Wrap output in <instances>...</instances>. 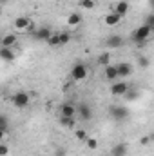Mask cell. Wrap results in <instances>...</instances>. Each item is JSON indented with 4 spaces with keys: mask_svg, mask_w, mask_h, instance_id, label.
I'll use <instances>...</instances> for the list:
<instances>
[{
    "mask_svg": "<svg viewBox=\"0 0 154 156\" xmlns=\"http://www.w3.org/2000/svg\"><path fill=\"white\" fill-rule=\"evenodd\" d=\"M152 35V27L151 26H147V24H143V26H140L138 29H134L132 31V40L138 44V45H143L145 44V40L149 38Z\"/></svg>",
    "mask_w": 154,
    "mask_h": 156,
    "instance_id": "6da1fadb",
    "label": "cell"
},
{
    "mask_svg": "<svg viewBox=\"0 0 154 156\" xmlns=\"http://www.w3.org/2000/svg\"><path fill=\"white\" fill-rule=\"evenodd\" d=\"M87 75H89V69H87V66H85L83 62H76V64L73 66V69H71V78H73L75 82L85 80Z\"/></svg>",
    "mask_w": 154,
    "mask_h": 156,
    "instance_id": "7a4b0ae2",
    "label": "cell"
},
{
    "mask_svg": "<svg viewBox=\"0 0 154 156\" xmlns=\"http://www.w3.org/2000/svg\"><path fill=\"white\" fill-rule=\"evenodd\" d=\"M11 102H13V105H15L16 109H24V107H27V105H29V93L18 91V93H15V94H13Z\"/></svg>",
    "mask_w": 154,
    "mask_h": 156,
    "instance_id": "3957f363",
    "label": "cell"
},
{
    "mask_svg": "<svg viewBox=\"0 0 154 156\" xmlns=\"http://www.w3.org/2000/svg\"><path fill=\"white\" fill-rule=\"evenodd\" d=\"M109 113H111V116L114 118L116 122L125 120V118H127V115H129V111H127V107H125V105H111Z\"/></svg>",
    "mask_w": 154,
    "mask_h": 156,
    "instance_id": "277c9868",
    "label": "cell"
},
{
    "mask_svg": "<svg viewBox=\"0 0 154 156\" xmlns=\"http://www.w3.org/2000/svg\"><path fill=\"white\" fill-rule=\"evenodd\" d=\"M15 29L16 31H31L33 29V20L27 16H18L15 20Z\"/></svg>",
    "mask_w": 154,
    "mask_h": 156,
    "instance_id": "5b68a950",
    "label": "cell"
},
{
    "mask_svg": "<svg viewBox=\"0 0 154 156\" xmlns=\"http://www.w3.org/2000/svg\"><path fill=\"white\" fill-rule=\"evenodd\" d=\"M129 83L127 82H114L113 85H111V94H114V96H123V94H127L129 93Z\"/></svg>",
    "mask_w": 154,
    "mask_h": 156,
    "instance_id": "8992f818",
    "label": "cell"
},
{
    "mask_svg": "<svg viewBox=\"0 0 154 156\" xmlns=\"http://www.w3.org/2000/svg\"><path fill=\"white\" fill-rule=\"evenodd\" d=\"M51 35H53V31H51L47 26H44V27H38V29H35V31H33V38H35V40H44V42L49 38Z\"/></svg>",
    "mask_w": 154,
    "mask_h": 156,
    "instance_id": "52a82bcc",
    "label": "cell"
},
{
    "mask_svg": "<svg viewBox=\"0 0 154 156\" xmlns=\"http://www.w3.org/2000/svg\"><path fill=\"white\" fill-rule=\"evenodd\" d=\"M16 42H18V37L13 35V33H9V35H4L0 38V47H15Z\"/></svg>",
    "mask_w": 154,
    "mask_h": 156,
    "instance_id": "ba28073f",
    "label": "cell"
},
{
    "mask_svg": "<svg viewBox=\"0 0 154 156\" xmlns=\"http://www.w3.org/2000/svg\"><path fill=\"white\" fill-rule=\"evenodd\" d=\"M116 73H118V78H127V76H131L132 67H131L127 62H121V64L116 66Z\"/></svg>",
    "mask_w": 154,
    "mask_h": 156,
    "instance_id": "9c48e42d",
    "label": "cell"
},
{
    "mask_svg": "<svg viewBox=\"0 0 154 156\" xmlns=\"http://www.w3.org/2000/svg\"><path fill=\"white\" fill-rule=\"evenodd\" d=\"M120 22H121V16H120V15H116L114 11L103 16V24H105V26H109V27H114V26H118Z\"/></svg>",
    "mask_w": 154,
    "mask_h": 156,
    "instance_id": "30bf717a",
    "label": "cell"
},
{
    "mask_svg": "<svg viewBox=\"0 0 154 156\" xmlns=\"http://www.w3.org/2000/svg\"><path fill=\"white\" fill-rule=\"evenodd\" d=\"M129 9H131V5H129L127 0H120V2L114 5V13L120 15V16H125V15L129 13Z\"/></svg>",
    "mask_w": 154,
    "mask_h": 156,
    "instance_id": "8fae6325",
    "label": "cell"
},
{
    "mask_svg": "<svg viewBox=\"0 0 154 156\" xmlns=\"http://www.w3.org/2000/svg\"><path fill=\"white\" fill-rule=\"evenodd\" d=\"M0 60H4V62H13V60H15L13 47H0Z\"/></svg>",
    "mask_w": 154,
    "mask_h": 156,
    "instance_id": "7c38bea8",
    "label": "cell"
},
{
    "mask_svg": "<svg viewBox=\"0 0 154 156\" xmlns=\"http://www.w3.org/2000/svg\"><path fill=\"white\" fill-rule=\"evenodd\" d=\"M76 113L80 115V118H82L83 122H87V120L91 118V115H93V113H91V107H89L87 104H80L78 109H76Z\"/></svg>",
    "mask_w": 154,
    "mask_h": 156,
    "instance_id": "4fadbf2b",
    "label": "cell"
},
{
    "mask_svg": "<svg viewBox=\"0 0 154 156\" xmlns=\"http://www.w3.org/2000/svg\"><path fill=\"white\" fill-rule=\"evenodd\" d=\"M107 45H109L111 49H118V47L123 45V38H121L120 35H111V37L107 38Z\"/></svg>",
    "mask_w": 154,
    "mask_h": 156,
    "instance_id": "5bb4252c",
    "label": "cell"
},
{
    "mask_svg": "<svg viewBox=\"0 0 154 156\" xmlns=\"http://www.w3.org/2000/svg\"><path fill=\"white\" fill-rule=\"evenodd\" d=\"M127 154V144H116L111 149V156H125Z\"/></svg>",
    "mask_w": 154,
    "mask_h": 156,
    "instance_id": "9a60e30c",
    "label": "cell"
},
{
    "mask_svg": "<svg viewBox=\"0 0 154 156\" xmlns=\"http://www.w3.org/2000/svg\"><path fill=\"white\" fill-rule=\"evenodd\" d=\"M80 24H82V15H80V13H71V15L67 16V26L76 27Z\"/></svg>",
    "mask_w": 154,
    "mask_h": 156,
    "instance_id": "2e32d148",
    "label": "cell"
},
{
    "mask_svg": "<svg viewBox=\"0 0 154 156\" xmlns=\"http://www.w3.org/2000/svg\"><path fill=\"white\" fill-rule=\"evenodd\" d=\"M76 115V107L73 104H64L62 105V116H75Z\"/></svg>",
    "mask_w": 154,
    "mask_h": 156,
    "instance_id": "e0dca14e",
    "label": "cell"
},
{
    "mask_svg": "<svg viewBox=\"0 0 154 156\" xmlns=\"http://www.w3.org/2000/svg\"><path fill=\"white\" fill-rule=\"evenodd\" d=\"M105 78H107V80H111V82H116V80H118L116 66H107V67H105Z\"/></svg>",
    "mask_w": 154,
    "mask_h": 156,
    "instance_id": "ac0fdd59",
    "label": "cell"
},
{
    "mask_svg": "<svg viewBox=\"0 0 154 156\" xmlns=\"http://www.w3.org/2000/svg\"><path fill=\"white\" fill-rule=\"evenodd\" d=\"M98 64L103 66V67L111 66V53H103V55H100V56H98Z\"/></svg>",
    "mask_w": 154,
    "mask_h": 156,
    "instance_id": "d6986e66",
    "label": "cell"
},
{
    "mask_svg": "<svg viewBox=\"0 0 154 156\" xmlns=\"http://www.w3.org/2000/svg\"><path fill=\"white\" fill-rule=\"evenodd\" d=\"M60 123L64 125V127H67V129H71V127H75V116H62L60 118Z\"/></svg>",
    "mask_w": 154,
    "mask_h": 156,
    "instance_id": "ffe728a7",
    "label": "cell"
},
{
    "mask_svg": "<svg viewBox=\"0 0 154 156\" xmlns=\"http://www.w3.org/2000/svg\"><path fill=\"white\" fill-rule=\"evenodd\" d=\"M85 145H87V149H89V151H96V149H98V140H96V138H91V136H87V140H85Z\"/></svg>",
    "mask_w": 154,
    "mask_h": 156,
    "instance_id": "44dd1931",
    "label": "cell"
},
{
    "mask_svg": "<svg viewBox=\"0 0 154 156\" xmlns=\"http://www.w3.org/2000/svg\"><path fill=\"white\" fill-rule=\"evenodd\" d=\"M45 42H47L51 47H58V45H60V37H58V33H53L49 38L45 40Z\"/></svg>",
    "mask_w": 154,
    "mask_h": 156,
    "instance_id": "7402d4cb",
    "label": "cell"
},
{
    "mask_svg": "<svg viewBox=\"0 0 154 156\" xmlns=\"http://www.w3.org/2000/svg\"><path fill=\"white\" fill-rule=\"evenodd\" d=\"M75 136H76V140H80V142H85L89 134H87V131H85V129H76Z\"/></svg>",
    "mask_w": 154,
    "mask_h": 156,
    "instance_id": "603a6c76",
    "label": "cell"
},
{
    "mask_svg": "<svg viewBox=\"0 0 154 156\" xmlns=\"http://www.w3.org/2000/svg\"><path fill=\"white\" fill-rule=\"evenodd\" d=\"M0 129L9 131V118L5 116V115H0Z\"/></svg>",
    "mask_w": 154,
    "mask_h": 156,
    "instance_id": "cb8c5ba5",
    "label": "cell"
},
{
    "mask_svg": "<svg viewBox=\"0 0 154 156\" xmlns=\"http://www.w3.org/2000/svg\"><path fill=\"white\" fill-rule=\"evenodd\" d=\"M80 5H82L83 9H93V7L96 5V2H94V0H80Z\"/></svg>",
    "mask_w": 154,
    "mask_h": 156,
    "instance_id": "d4e9b609",
    "label": "cell"
},
{
    "mask_svg": "<svg viewBox=\"0 0 154 156\" xmlns=\"http://www.w3.org/2000/svg\"><path fill=\"white\" fill-rule=\"evenodd\" d=\"M58 37H60V45H64V44H67V42L71 40V35H69V33H65V31L58 33Z\"/></svg>",
    "mask_w": 154,
    "mask_h": 156,
    "instance_id": "484cf974",
    "label": "cell"
},
{
    "mask_svg": "<svg viewBox=\"0 0 154 156\" xmlns=\"http://www.w3.org/2000/svg\"><path fill=\"white\" fill-rule=\"evenodd\" d=\"M7 154H9V145L0 142V156H7Z\"/></svg>",
    "mask_w": 154,
    "mask_h": 156,
    "instance_id": "4316f807",
    "label": "cell"
},
{
    "mask_svg": "<svg viewBox=\"0 0 154 156\" xmlns=\"http://www.w3.org/2000/svg\"><path fill=\"white\" fill-rule=\"evenodd\" d=\"M145 24H147V26H151V27H154V15H149V16H147Z\"/></svg>",
    "mask_w": 154,
    "mask_h": 156,
    "instance_id": "83f0119b",
    "label": "cell"
},
{
    "mask_svg": "<svg viewBox=\"0 0 154 156\" xmlns=\"http://www.w3.org/2000/svg\"><path fill=\"white\" fill-rule=\"evenodd\" d=\"M140 66H142V67H147V66H149V60H147V58H140Z\"/></svg>",
    "mask_w": 154,
    "mask_h": 156,
    "instance_id": "f1b7e54d",
    "label": "cell"
},
{
    "mask_svg": "<svg viewBox=\"0 0 154 156\" xmlns=\"http://www.w3.org/2000/svg\"><path fill=\"white\" fill-rule=\"evenodd\" d=\"M7 136V131H4V129H0V142H4V138Z\"/></svg>",
    "mask_w": 154,
    "mask_h": 156,
    "instance_id": "f546056e",
    "label": "cell"
},
{
    "mask_svg": "<svg viewBox=\"0 0 154 156\" xmlns=\"http://www.w3.org/2000/svg\"><path fill=\"white\" fill-rule=\"evenodd\" d=\"M0 38H2V37H0Z\"/></svg>",
    "mask_w": 154,
    "mask_h": 156,
    "instance_id": "4dcf8cb0",
    "label": "cell"
}]
</instances>
